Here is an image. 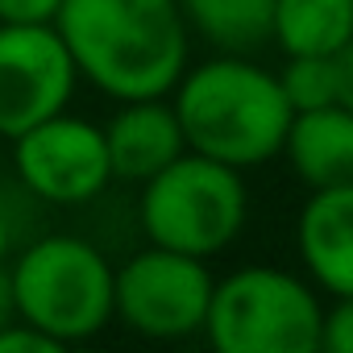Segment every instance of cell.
<instances>
[{"label":"cell","mask_w":353,"mask_h":353,"mask_svg":"<svg viewBox=\"0 0 353 353\" xmlns=\"http://www.w3.org/2000/svg\"><path fill=\"white\" fill-rule=\"evenodd\" d=\"M54 30L79 79L108 100L170 96L192 63L179 0H63Z\"/></svg>","instance_id":"cell-1"},{"label":"cell","mask_w":353,"mask_h":353,"mask_svg":"<svg viewBox=\"0 0 353 353\" xmlns=\"http://www.w3.org/2000/svg\"><path fill=\"white\" fill-rule=\"evenodd\" d=\"M170 108L183 125L188 150L237 170L279 158L295 112L283 96L279 71L262 67L250 54L225 50L196 67L188 63L179 83L170 88Z\"/></svg>","instance_id":"cell-2"},{"label":"cell","mask_w":353,"mask_h":353,"mask_svg":"<svg viewBox=\"0 0 353 353\" xmlns=\"http://www.w3.org/2000/svg\"><path fill=\"white\" fill-rule=\"evenodd\" d=\"M117 266L75 233H46L13 254L9 291L17 320L50 332L63 349L100 336L112 324Z\"/></svg>","instance_id":"cell-3"},{"label":"cell","mask_w":353,"mask_h":353,"mask_svg":"<svg viewBox=\"0 0 353 353\" xmlns=\"http://www.w3.org/2000/svg\"><path fill=\"white\" fill-rule=\"evenodd\" d=\"M137 188V225L145 241L204 262L225 254L250 221L241 170L196 150H183Z\"/></svg>","instance_id":"cell-4"},{"label":"cell","mask_w":353,"mask_h":353,"mask_svg":"<svg viewBox=\"0 0 353 353\" xmlns=\"http://www.w3.org/2000/svg\"><path fill=\"white\" fill-rule=\"evenodd\" d=\"M320 312L307 274L254 262L212 283L204 336L216 353H316Z\"/></svg>","instance_id":"cell-5"},{"label":"cell","mask_w":353,"mask_h":353,"mask_svg":"<svg viewBox=\"0 0 353 353\" xmlns=\"http://www.w3.org/2000/svg\"><path fill=\"white\" fill-rule=\"evenodd\" d=\"M212 270L204 258L145 245L117 266L112 283V320L145 341H183L204 332Z\"/></svg>","instance_id":"cell-6"},{"label":"cell","mask_w":353,"mask_h":353,"mask_svg":"<svg viewBox=\"0 0 353 353\" xmlns=\"http://www.w3.org/2000/svg\"><path fill=\"white\" fill-rule=\"evenodd\" d=\"M9 162L17 183L50 208H83L112 183L104 125L71 108L9 137Z\"/></svg>","instance_id":"cell-7"},{"label":"cell","mask_w":353,"mask_h":353,"mask_svg":"<svg viewBox=\"0 0 353 353\" xmlns=\"http://www.w3.org/2000/svg\"><path fill=\"white\" fill-rule=\"evenodd\" d=\"M79 67L54 21H0V137L71 108Z\"/></svg>","instance_id":"cell-8"},{"label":"cell","mask_w":353,"mask_h":353,"mask_svg":"<svg viewBox=\"0 0 353 353\" xmlns=\"http://www.w3.org/2000/svg\"><path fill=\"white\" fill-rule=\"evenodd\" d=\"M295 250L312 287L353 295V183L312 188L295 216Z\"/></svg>","instance_id":"cell-9"},{"label":"cell","mask_w":353,"mask_h":353,"mask_svg":"<svg viewBox=\"0 0 353 353\" xmlns=\"http://www.w3.org/2000/svg\"><path fill=\"white\" fill-rule=\"evenodd\" d=\"M104 141H108L112 179L125 183H145L150 174H158L166 162H174L188 150L170 96L117 100L112 117L104 121Z\"/></svg>","instance_id":"cell-10"},{"label":"cell","mask_w":353,"mask_h":353,"mask_svg":"<svg viewBox=\"0 0 353 353\" xmlns=\"http://www.w3.org/2000/svg\"><path fill=\"white\" fill-rule=\"evenodd\" d=\"M279 158H287L303 188L353 183V108L324 104L291 112Z\"/></svg>","instance_id":"cell-11"},{"label":"cell","mask_w":353,"mask_h":353,"mask_svg":"<svg viewBox=\"0 0 353 353\" xmlns=\"http://www.w3.org/2000/svg\"><path fill=\"white\" fill-rule=\"evenodd\" d=\"M270 42L291 54H336L353 42V0H274Z\"/></svg>","instance_id":"cell-12"},{"label":"cell","mask_w":353,"mask_h":353,"mask_svg":"<svg viewBox=\"0 0 353 353\" xmlns=\"http://www.w3.org/2000/svg\"><path fill=\"white\" fill-rule=\"evenodd\" d=\"M192 38L225 54H254L270 42L274 0H179Z\"/></svg>","instance_id":"cell-13"},{"label":"cell","mask_w":353,"mask_h":353,"mask_svg":"<svg viewBox=\"0 0 353 353\" xmlns=\"http://www.w3.org/2000/svg\"><path fill=\"white\" fill-rule=\"evenodd\" d=\"M283 96L295 112L303 108H324L336 104V67L332 54H291L287 67L279 71Z\"/></svg>","instance_id":"cell-14"},{"label":"cell","mask_w":353,"mask_h":353,"mask_svg":"<svg viewBox=\"0 0 353 353\" xmlns=\"http://www.w3.org/2000/svg\"><path fill=\"white\" fill-rule=\"evenodd\" d=\"M320 349L353 353V295H332V303L320 312Z\"/></svg>","instance_id":"cell-15"},{"label":"cell","mask_w":353,"mask_h":353,"mask_svg":"<svg viewBox=\"0 0 353 353\" xmlns=\"http://www.w3.org/2000/svg\"><path fill=\"white\" fill-rule=\"evenodd\" d=\"M59 349L63 345L50 332L34 328L26 320H9L5 328H0V353H59Z\"/></svg>","instance_id":"cell-16"},{"label":"cell","mask_w":353,"mask_h":353,"mask_svg":"<svg viewBox=\"0 0 353 353\" xmlns=\"http://www.w3.org/2000/svg\"><path fill=\"white\" fill-rule=\"evenodd\" d=\"M63 0H0V21H54Z\"/></svg>","instance_id":"cell-17"},{"label":"cell","mask_w":353,"mask_h":353,"mask_svg":"<svg viewBox=\"0 0 353 353\" xmlns=\"http://www.w3.org/2000/svg\"><path fill=\"white\" fill-rule=\"evenodd\" d=\"M332 67H336V104L353 108V42H345L332 54Z\"/></svg>","instance_id":"cell-18"},{"label":"cell","mask_w":353,"mask_h":353,"mask_svg":"<svg viewBox=\"0 0 353 353\" xmlns=\"http://www.w3.org/2000/svg\"><path fill=\"white\" fill-rule=\"evenodd\" d=\"M9 320H17V312H13V291H9V270L0 266V328H5Z\"/></svg>","instance_id":"cell-19"},{"label":"cell","mask_w":353,"mask_h":353,"mask_svg":"<svg viewBox=\"0 0 353 353\" xmlns=\"http://www.w3.org/2000/svg\"><path fill=\"white\" fill-rule=\"evenodd\" d=\"M13 258V221H9V212L0 208V266H5Z\"/></svg>","instance_id":"cell-20"},{"label":"cell","mask_w":353,"mask_h":353,"mask_svg":"<svg viewBox=\"0 0 353 353\" xmlns=\"http://www.w3.org/2000/svg\"><path fill=\"white\" fill-rule=\"evenodd\" d=\"M0 162H5V137H0Z\"/></svg>","instance_id":"cell-21"}]
</instances>
